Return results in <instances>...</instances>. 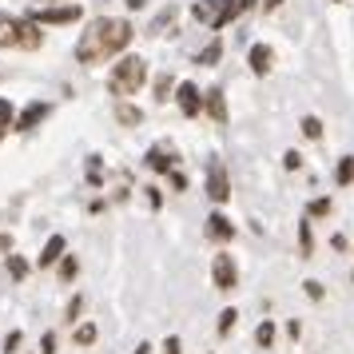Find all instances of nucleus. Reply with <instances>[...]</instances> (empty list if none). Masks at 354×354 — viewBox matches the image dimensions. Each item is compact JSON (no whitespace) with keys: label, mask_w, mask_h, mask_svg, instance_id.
<instances>
[{"label":"nucleus","mask_w":354,"mask_h":354,"mask_svg":"<svg viewBox=\"0 0 354 354\" xmlns=\"http://www.w3.org/2000/svg\"><path fill=\"white\" fill-rule=\"evenodd\" d=\"M131 28L128 20H112V17H100L88 24V32L80 36V44H76V60L80 64H100V60H115L120 52L131 44Z\"/></svg>","instance_id":"f257e3e1"},{"label":"nucleus","mask_w":354,"mask_h":354,"mask_svg":"<svg viewBox=\"0 0 354 354\" xmlns=\"http://www.w3.org/2000/svg\"><path fill=\"white\" fill-rule=\"evenodd\" d=\"M147 80V64L140 60V56H120V64L112 68V92L115 96H136L140 88H144Z\"/></svg>","instance_id":"f03ea898"},{"label":"nucleus","mask_w":354,"mask_h":354,"mask_svg":"<svg viewBox=\"0 0 354 354\" xmlns=\"http://www.w3.org/2000/svg\"><path fill=\"white\" fill-rule=\"evenodd\" d=\"M80 17H84L80 4H40V8L28 12L32 24H48V28H56V24H76Z\"/></svg>","instance_id":"7ed1b4c3"},{"label":"nucleus","mask_w":354,"mask_h":354,"mask_svg":"<svg viewBox=\"0 0 354 354\" xmlns=\"http://www.w3.org/2000/svg\"><path fill=\"white\" fill-rule=\"evenodd\" d=\"M211 279H215V290H235L239 287V267H235V259L219 251L215 263H211Z\"/></svg>","instance_id":"20e7f679"},{"label":"nucleus","mask_w":354,"mask_h":354,"mask_svg":"<svg viewBox=\"0 0 354 354\" xmlns=\"http://www.w3.org/2000/svg\"><path fill=\"white\" fill-rule=\"evenodd\" d=\"M207 195H211V203H227L231 199V179H227L223 160L207 163Z\"/></svg>","instance_id":"39448f33"},{"label":"nucleus","mask_w":354,"mask_h":354,"mask_svg":"<svg viewBox=\"0 0 354 354\" xmlns=\"http://www.w3.org/2000/svg\"><path fill=\"white\" fill-rule=\"evenodd\" d=\"M251 4H255V0H219V12H215V20H211V32L227 28V24H231L235 17H243Z\"/></svg>","instance_id":"423d86ee"},{"label":"nucleus","mask_w":354,"mask_h":354,"mask_svg":"<svg viewBox=\"0 0 354 354\" xmlns=\"http://www.w3.org/2000/svg\"><path fill=\"white\" fill-rule=\"evenodd\" d=\"M176 100H179V108H183V115H199V108H203V96H199V88L192 80H183L176 88Z\"/></svg>","instance_id":"0eeeda50"},{"label":"nucleus","mask_w":354,"mask_h":354,"mask_svg":"<svg viewBox=\"0 0 354 354\" xmlns=\"http://www.w3.org/2000/svg\"><path fill=\"white\" fill-rule=\"evenodd\" d=\"M247 64H251V72H255V76H267V72H271V64H274V52L267 48V44H255V48H251V56H247Z\"/></svg>","instance_id":"6e6552de"},{"label":"nucleus","mask_w":354,"mask_h":354,"mask_svg":"<svg viewBox=\"0 0 354 354\" xmlns=\"http://www.w3.org/2000/svg\"><path fill=\"white\" fill-rule=\"evenodd\" d=\"M17 40H20V20L0 12V48H17Z\"/></svg>","instance_id":"1a4fd4ad"},{"label":"nucleus","mask_w":354,"mask_h":354,"mask_svg":"<svg viewBox=\"0 0 354 354\" xmlns=\"http://www.w3.org/2000/svg\"><path fill=\"white\" fill-rule=\"evenodd\" d=\"M203 112H207L215 124H227V104H223V92H219V88H211L207 96H203Z\"/></svg>","instance_id":"9d476101"},{"label":"nucleus","mask_w":354,"mask_h":354,"mask_svg":"<svg viewBox=\"0 0 354 354\" xmlns=\"http://www.w3.org/2000/svg\"><path fill=\"white\" fill-rule=\"evenodd\" d=\"M207 235L211 239H219V243H231L235 239V223H231L227 215H211L207 219Z\"/></svg>","instance_id":"9b49d317"},{"label":"nucleus","mask_w":354,"mask_h":354,"mask_svg":"<svg viewBox=\"0 0 354 354\" xmlns=\"http://www.w3.org/2000/svg\"><path fill=\"white\" fill-rule=\"evenodd\" d=\"M48 112H52L48 104H32V108H24V112L12 120V124H17V131H28V128H36V124H40V120H44Z\"/></svg>","instance_id":"f8f14e48"},{"label":"nucleus","mask_w":354,"mask_h":354,"mask_svg":"<svg viewBox=\"0 0 354 354\" xmlns=\"http://www.w3.org/2000/svg\"><path fill=\"white\" fill-rule=\"evenodd\" d=\"M40 40H44V32H40V24H32V20L24 17L20 20V40H17V48H40Z\"/></svg>","instance_id":"ddd939ff"},{"label":"nucleus","mask_w":354,"mask_h":354,"mask_svg":"<svg viewBox=\"0 0 354 354\" xmlns=\"http://www.w3.org/2000/svg\"><path fill=\"white\" fill-rule=\"evenodd\" d=\"M56 259H64V235H52L44 243V251H40V267H52Z\"/></svg>","instance_id":"4468645a"},{"label":"nucleus","mask_w":354,"mask_h":354,"mask_svg":"<svg viewBox=\"0 0 354 354\" xmlns=\"http://www.w3.org/2000/svg\"><path fill=\"white\" fill-rule=\"evenodd\" d=\"M147 163H151V171H171V151L167 147H151L147 151Z\"/></svg>","instance_id":"2eb2a0df"},{"label":"nucleus","mask_w":354,"mask_h":354,"mask_svg":"<svg viewBox=\"0 0 354 354\" xmlns=\"http://www.w3.org/2000/svg\"><path fill=\"white\" fill-rule=\"evenodd\" d=\"M219 56H223V44H219V40H211L207 48L195 56V64H199V68H211V64H219Z\"/></svg>","instance_id":"dca6fc26"},{"label":"nucleus","mask_w":354,"mask_h":354,"mask_svg":"<svg viewBox=\"0 0 354 354\" xmlns=\"http://www.w3.org/2000/svg\"><path fill=\"white\" fill-rule=\"evenodd\" d=\"M299 251H303L306 259L315 255V235H310V215H306L303 223H299Z\"/></svg>","instance_id":"f3484780"},{"label":"nucleus","mask_w":354,"mask_h":354,"mask_svg":"<svg viewBox=\"0 0 354 354\" xmlns=\"http://www.w3.org/2000/svg\"><path fill=\"white\" fill-rule=\"evenodd\" d=\"M115 115H120V124H128V128H140V124H144V112H140V108H131V104H120Z\"/></svg>","instance_id":"a211bd4d"},{"label":"nucleus","mask_w":354,"mask_h":354,"mask_svg":"<svg viewBox=\"0 0 354 354\" xmlns=\"http://www.w3.org/2000/svg\"><path fill=\"white\" fill-rule=\"evenodd\" d=\"M335 179H338V187H346V183H354V160H351V156H342V160H338Z\"/></svg>","instance_id":"6ab92c4d"},{"label":"nucleus","mask_w":354,"mask_h":354,"mask_svg":"<svg viewBox=\"0 0 354 354\" xmlns=\"http://www.w3.org/2000/svg\"><path fill=\"white\" fill-rule=\"evenodd\" d=\"M215 12H219V0H199V4H195V17L203 20V24H211Z\"/></svg>","instance_id":"aec40b11"},{"label":"nucleus","mask_w":354,"mask_h":354,"mask_svg":"<svg viewBox=\"0 0 354 354\" xmlns=\"http://www.w3.org/2000/svg\"><path fill=\"white\" fill-rule=\"evenodd\" d=\"M171 20H176V4H171V8H163L160 17L151 20V28H147V32H163V28H167V24H171Z\"/></svg>","instance_id":"412c9836"},{"label":"nucleus","mask_w":354,"mask_h":354,"mask_svg":"<svg viewBox=\"0 0 354 354\" xmlns=\"http://www.w3.org/2000/svg\"><path fill=\"white\" fill-rule=\"evenodd\" d=\"M92 342H96V326H92V322L76 326V346H92Z\"/></svg>","instance_id":"4be33fe9"},{"label":"nucleus","mask_w":354,"mask_h":354,"mask_svg":"<svg viewBox=\"0 0 354 354\" xmlns=\"http://www.w3.org/2000/svg\"><path fill=\"white\" fill-rule=\"evenodd\" d=\"M12 120H17V108H12L8 100L0 96V131H4V128H12Z\"/></svg>","instance_id":"5701e85b"},{"label":"nucleus","mask_w":354,"mask_h":354,"mask_svg":"<svg viewBox=\"0 0 354 354\" xmlns=\"http://www.w3.org/2000/svg\"><path fill=\"white\" fill-rule=\"evenodd\" d=\"M255 342H259V346H274V322H263V326H259Z\"/></svg>","instance_id":"b1692460"},{"label":"nucleus","mask_w":354,"mask_h":354,"mask_svg":"<svg viewBox=\"0 0 354 354\" xmlns=\"http://www.w3.org/2000/svg\"><path fill=\"white\" fill-rule=\"evenodd\" d=\"M235 319H239V310L227 306L223 315H219V335H231V330H235Z\"/></svg>","instance_id":"393cba45"},{"label":"nucleus","mask_w":354,"mask_h":354,"mask_svg":"<svg viewBox=\"0 0 354 354\" xmlns=\"http://www.w3.org/2000/svg\"><path fill=\"white\" fill-rule=\"evenodd\" d=\"M8 274H12V279H24V274H28V263L20 255H8Z\"/></svg>","instance_id":"a878e982"},{"label":"nucleus","mask_w":354,"mask_h":354,"mask_svg":"<svg viewBox=\"0 0 354 354\" xmlns=\"http://www.w3.org/2000/svg\"><path fill=\"white\" fill-rule=\"evenodd\" d=\"M303 136H306V140H319V136H322V124L315 120V115H306V120H303Z\"/></svg>","instance_id":"bb28decb"},{"label":"nucleus","mask_w":354,"mask_h":354,"mask_svg":"<svg viewBox=\"0 0 354 354\" xmlns=\"http://www.w3.org/2000/svg\"><path fill=\"white\" fill-rule=\"evenodd\" d=\"M80 310H84V295H76V299L68 303V322H76V319H80Z\"/></svg>","instance_id":"cd10ccee"},{"label":"nucleus","mask_w":354,"mask_h":354,"mask_svg":"<svg viewBox=\"0 0 354 354\" xmlns=\"http://www.w3.org/2000/svg\"><path fill=\"white\" fill-rule=\"evenodd\" d=\"M88 179H92V183H100V179H104V171H100V156H92V160H88Z\"/></svg>","instance_id":"c85d7f7f"},{"label":"nucleus","mask_w":354,"mask_h":354,"mask_svg":"<svg viewBox=\"0 0 354 354\" xmlns=\"http://www.w3.org/2000/svg\"><path fill=\"white\" fill-rule=\"evenodd\" d=\"M283 163H287V171H299V167H303V156H299V151H287Z\"/></svg>","instance_id":"c756f323"},{"label":"nucleus","mask_w":354,"mask_h":354,"mask_svg":"<svg viewBox=\"0 0 354 354\" xmlns=\"http://www.w3.org/2000/svg\"><path fill=\"white\" fill-rule=\"evenodd\" d=\"M40 354H56V335H52V330L40 338Z\"/></svg>","instance_id":"7c9ffc66"},{"label":"nucleus","mask_w":354,"mask_h":354,"mask_svg":"<svg viewBox=\"0 0 354 354\" xmlns=\"http://www.w3.org/2000/svg\"><path fill=\"white\" fill-rule=\"evenodd\" d=\"M326 211H330V199H315V203H310V215H315V219L326 215Z\"/></svg>","instance_id":"2f4dec72"},{"label":"nucleus","mask_w":354,"mask_h":354,"mask_svg":"<svg viewBox=\"0 0 354 354\" xmlns=\"http://www.w3.org/2000/svg\"><path fill=\"white\" fill-rule=\"evenodd\" d=\"M76 271H80V263H76V259L68 255V259H64V267H60V274H64V279H72Z\"/></svg>","instance_id":"473e14b6"},{"label":"nucleus","mask_w":354,"mask_h":354,"mask_svg":"<svg viewBox=\"0 0 354 354\" xmlns=\"http://www.w3.org/2000/svg\"><path fill=\"white\" fill-rule=\"evenodd\" d=\"M156 92H160V100H167V92H171V76H160V80H156Z\"/></svg>","instance_id":"72a5a7b5"},{"label":"nucleus","mask_w":354,"mask_h":354,"mask_svg":"<svg viewBox=\"0 0 354 354\" xmlns=\"http://www.w3.org/2000/svg\"><path fill=\"white\" fill-rule=\"evenodd\" d=\"M167 176H171V183H176L179 192H187V176H183V171H176V167H171V171H167Z\"/></svg>","instance_id":"f704fd0d"},{"label":"nucleus","mask_w":354,"mask_h":354,"mask_svg":"<svg viewBox=\"0 0 354 354\" xmlns=\"http://www.w3.org/2000/svg\"><path fill=\"white\" fill-rule=\"evenodd\" d=\"M17 346H20V330H12V335L4 338V351H17Z\"/></svg>","instance_id":"c9c22d12"},{"label":"nucleus","mask_w":354,"mask_h":354,"mask_svg":"<svg viewBox=\"0 0 354 354\" xmlns=\"http://www.w3.org/2000/svg\"><path fill=\"white\" fill-rule=\"evenodd\" d=\"M306 295L310 299H322V283H306Z\"/></svg>","instance_id":"e433bc0d"},{"label":"nucleus","mask_w":354,"mask_h":354,"mask_svg":"<svg viewBox=\"0 0 354 354\" xmlns=\"http://www.w3.org/2000/svg\"><path fill=\"white\" fill-rule=\"evenodd\" d=\"M163 354H179V338H167L163 342Z\"/></svg>","instance_id":"4c0bfd02"},{"label":"nucleus","mask_w":354,"mask_h":354,"mask_svg":"<svg viewBox=\"0 0 354 354\" xmlns=\"http://www.w3.org/2000/svg\"><path fill=\"white\" fill-rule=\"evenodd\" d=\"M279 4H283V0H263V8H267V12H274Z\"/></svg>","instance_id":"58836bf2"},{"label":"nucleus","mask_w":354,"mask_h":354,"mask_svg":"<svg viewBox=\"0 0 354 354\" xmlns=\"http://www.w3.org/2000/svg\"><path fill=\"white\" fill-rule=\"evenodd\" d=\"M124 4H128V8H131V12H136V8H144V4H147V0H124Z\"/></svg>","instance_id":"ea45409f"},{"label":"nucleus","mask_w":354,"mask_h":354,"mask_svg":"<svg viewBox=\"0 0 354 354\" xmlns=\"http://www.w3.org/2000/svg\"><path fill=\"white\" fill-rule=\"evenodd\" d=\"M8 247H12V239H8V235H0V251H8Z\"/></svg>","instance_id":"a19ab883"},{"label":"nucleus","mask_w":354,"mask_h":354,"mask_svg":"<svg viewBox=\"0 0 354 354\" xmlns=\"http://www.w3.org/2000/svg\"><path fill=\"white\" fill-rule=\"evenodd\" d=\"M136 354H151V346H147V342H140V346H136Z\"/></svg>","instance_id":"79ce46f5"},{"label":"nucleus","mask_w":354,"mask_h":354,"mask_svg":"<svg viewBox=\"0 0 354 354\" xmlns=\"http://www.w3.org/2000/svg\"><path fill=\"white\" fill-rule=\"evenodd\" d=\"M40 4H52V0H40Z\"/></svg>","instance_id":"37998d69"}]
</instances>
